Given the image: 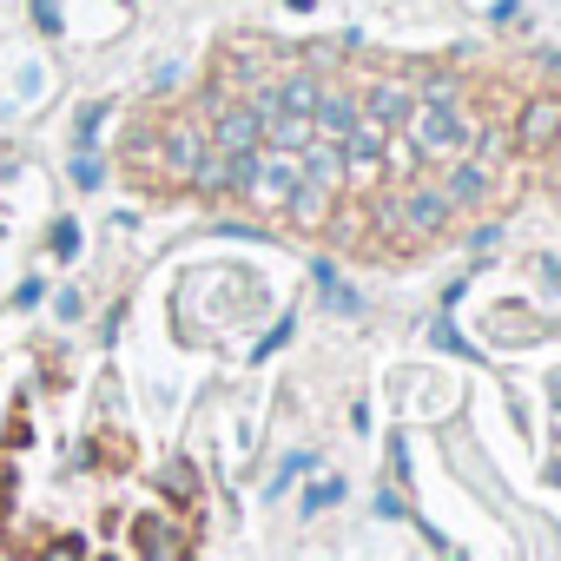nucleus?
Listing matches in <instances>:
<instances>
[{
	"label": "nucleus",
	"instance_id": "f257e3e1",
	"mask_svg": "<svg viewBox=\"0 0 561 561\" xmlns=\"http://www.w3.org/2000/svg\"><path fill=\"white\" fill-rule=\"evenodd\" d=\"M198 482L146 462L113 377L34 370L0 423V548L14 554H185Z\"/></svg>",
	"mask_w": 561,
	"mask_h": 561
}]
</instances>
